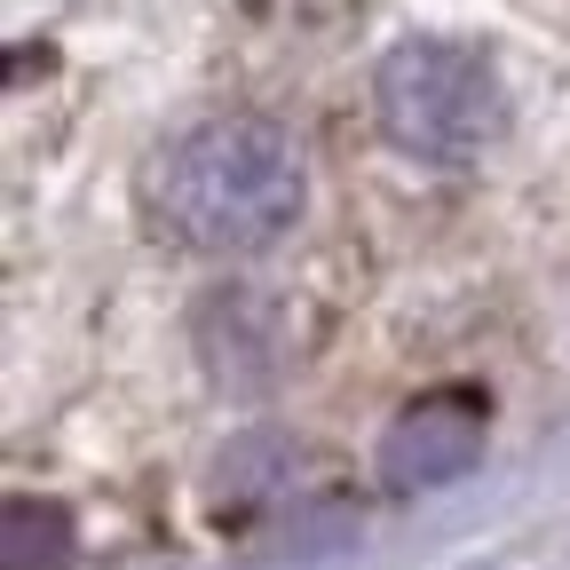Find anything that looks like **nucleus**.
<instances>
[{
	"label": "nucleus",
	"instance_id": "4",
	"mask_svg": "<svg viewBox=\"0 0 570 570\" xmlns=\"http://www.w3.org/2000/svg\"><path fill=\"white\" fill-rule=\"evenodd\" d=\"M198 356L206 373L254 396L277 381V356H285V325H277V302L269 294H246V285H223V294H206L198 309Z\"/></svg>",
	"mask_w": 570,
	"mask_h": 570
},
{
	"label": "nucleus",
	"instance_id": "3",
	"mask_svg": "<svg viewBox=\"0 0 570 570\" xmlns=\"http://www.w3.org/2000/svg\"><path fill=\"white\" fill-rule=\"evenodd\" d=\"M483 420L491 404L475 389H436L389 420L381 436V483L389 491H436V483H460L475 460H483Z\"/></svg>",
	"mask_w": 570,
	"mask_h": 570
},
{
	"label": "nucleus",
	"instance_id": "2",
	"mask_svg": "<svg viewBox=\"0 0 570 570\" xmlns=\"http://www.w3.org/2000/svg\"><path fill=\"white\" fill-rule=\"evenodd\" d=\"M373 111L381 135L404 159L428 167H475L508 135V88L499 71L460 40H404L373 71Z\"/></svg>",
	"mask_w": 570,
	"mask_h": 570
},
{
	"label": "nucleus",
	"instance_id": "5",
	"mask_svg": "<svg viewBox=\"0 0 570 570\" xmlns=\"http://www.w3.org/2000/svg\"><path fill=\"white\" fill-rule=\"evenodd\" d=\"M0 570H71V515L56 499H9V515H0Z\"/></svg>",
	"mask_w": 570,
	"mask_h": 570
},
{
	"label": "nucleus",
	"instance_id": "1",
	"mask_svg": "<svg viewBox=\"0 0 570 570\" xmlns=\"http://www.w3.org/2000/svg\"><path fill=\"white\" fill-rule=\"evenodd\" d=\"M309 167L277 119H206L151 159L142 206L190 254H262L302 223Z\"/></svg>",
	"mask_w": 570,
	"mask_h": 570
}]
</instances>
